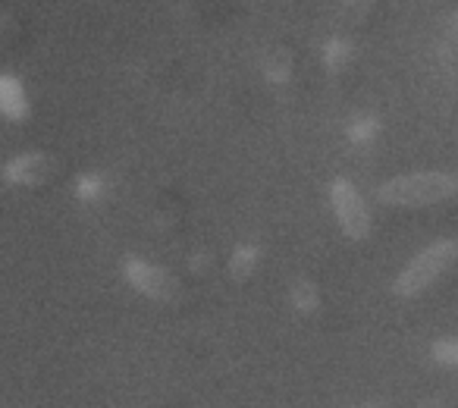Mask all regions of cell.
Wrapping results in <instances>:
<instances>
[{
    "instance_id": "obj_11",
    "label": "cell",
    "mask_w": 458,
    "mask_h": 408,
    "mask_svg": "<svg viewBox=\"0 0 458 408\" xmlns=\"http://www.w3.org/2000/svg\"><path fill=\"white\" fill-rule=\"evenodd\" d=\"M430 355L433 361L445 364V368H458V339H437Z\"/></svg>"
},
{
    "instance_id": "obj_8",
    "label": "cell",
    "mask_w": 458,
    "mask_h": 408,
    "mask_svg": "<svg viewBox=\"0 0 458 408\" xmlns=\"http://www.w3.org/2000/svg\"><path fill=\"white\" fill-rule=\"evenodd\" d=\"M264 72H267V79L270 82H286L289 79V72H293V60H289V54L286 51H274L267 60H264Z\"/></svg>"
},
{
    "instance_id": "obj_10",
    "label": "cell",
    "mask_w": 458,
    "mask_h": 408,
    "mask_svg": "<svg viewBox=\"0 0 458 408\" xmlns=\"http://www.w3.org/2000/svg\"><path fill=\"white\" fill-rule=\"evenodd\" d=\"M349 57H352V47H349V41H343V38H333L324 51V60L330 70H343V66L349 64Z\"/></svg>"
},
{
    "instance_id": "obj_1",
    "label": "cell",
    "mask_w": 458,
    "mask_h": 408,
    "mask_svg": "<svg viewBox=\"0 0 458 408\" xmlns=\"http://www.w3.org/2000/svg\"><path fill=\"white\" fill-rule=\"evenodd\" d=\"M458 195V179L449 173H408V176H395L380 185L377 198L393 208H424V204H437L445 198Z\"/></svg>"
},
{
    "instance_id": "obj_13",
    "label": "cell",
    "mask_w": 458,
    "mask_h": 408,
    "mask_svg": "<svg viewBox=\"0 0 458 408\" xmlns=\"http://www.w3.org/2000/svg\"><path fill=\"white\" fill-rule=\"evenodd\" d=\"M76 191H79V198H85V201H95V198H101V191H104V183H101V176H82L76 183Z\"/></svg>"
},
{
    "instance_id": "obj_2",
    "label": "cell",
    "mask_w": 458,
    "mask_h": 408,
    "mask_svg": "<svg viewBox=\"0 0 458 408\" xmlns=\"http://www.w3.org/2000/svg\"><path fill=\"white\" fill-rule=\"evenodd\" d=\"M455 258H458L455 239H439V242L427 245V249L399 274V280H395V286H393L395 295H402V299H414V295L424 293L430 283H437L439 274H443Z\"/></svg>"
},
{
    "instance_id": "obj_5",
    "label": "cell",
    "mask_w": 458,
    "mask_h": 408,
    "mask_svg": "<svg viewBox=\"0 0 458 408\" xmlns=\"http://www.w3.org/2000/svg\"><path fill=\"white\" fill-rule=\"evenodd\" d=\"M54 166H57V160H54L51 154L32 151V154H20V157L10 160L4 176L13 185H35V183H45L54 173Z\"/></svg>"
},
{
    "instance_id": "obj_3",
    "label": "cell",
    "mask_w": 458,
    "mask_h": 408,
    "mask_svg": "<svg viewBox=\"0 0 458 408\" xmlns=\"http://www.w3.org/2000/svg\"><path fill=\"white\" fill-rule=\"evenodd\" d=\"M330 204L333 211H336V220L343 226V233L349 239H368L370 233V214H368V204L364 198L358 195V189L349 183V179H333L330 185Z\"/></svg>"
},
{
    "instance_id": "obj_15",
    "label": "cell",
    "mask_w": 458,
    "mask_h": 408,
    "mask_svg": "<svg viewBox=\"0 0 458 408\" xmlns=\"http://www.w3.org/2000/svg\"><path fill=\"white\" fill-rule=\"evenodd\" d=\"M449 29H452V32L458 35V13H455V16H449Z\"/></svg>"
},
{
    "instance_id": "obj_7",
    "label": "cell",
    "mask_w": 458,
    "mask_h": 408,
    "mask_svg": "<svg viewBox=\"0 0 458 408\" xmlns=\"http://www.w3.org/2000/svg\"><path fill=\"white\" fill-rule=\"evenodd\" d=\"M293 305L299 308L301 314L318 311V305H320V299H318V286H314V283H308V280L295 283V286H293Z\"/></svg>"
},
{
    "instance_id": "obj_4",
    "label": "cell",
    "mask_w": 458,
    "mask_h": 408,
    "mask_svg": "<svg viewBox=\"0 0 458 408\" xmlns=\"http://www.w3.org/2000/svg\"><path fill=\"white\" fill-rule=\"evenodd\" d=\"M123 274H126V280L132 283L141 295H148V299L173 302L182 293V286H179L164 268H157V264H151V261H141V258H126Z\"/></svg>"
},
{
    "instance_id": "obj_9",
    "label": "cell",
    "mask_w": 458,
    "mask_h": 408,
    "mask_svg": "<svg viewBox=\"0 0 458 408\" xmlns=\"http://www.w3.org/2000/svg\"><path fill=\"white\" fill-rule=\"evenodd\" d=\"M255 264H258V249H255V245H239L236 255H233V261H229V270L242 280V276H249L251 270H255Z\"/></svg>"
},
{
    "instance_id": "obj_6",
    "label": "cell",
    "mask_w": 458,
    "mask_h": 408,
    "mask_svg": "<svg viewBox=\"0 0 458 408\" xmlns=\"http://www.w3.org/2000/svg\"><path fill=\"white\" fill-rule=\"evenodd\" d=\"M0 110L7 114V120L20 123L29 116V104H26V89L20 85V79L4 76L0 82Z\"/></svg>"
},
{
    "instance_id": "obj_14",
    "label": "cell",
    "mask_w": 458,
    "mask_h": 408,
    "mask_svg": "<svg viewBox=\"0 0 458 408\" xmlns=\"http://www.w3.org/2000/svg\"><path fill=\"white\" fill-rule=\"evenodd\" d=\"M370 4H374V0H345V10L352 13V20H361L370 10Z\"/></svg>"
},
{
    "instance_id": "obj_12",
    "label": "cell",
    "mask_w": 458,
    "mask_h": 408,
    "mask_svg": "<svg viewBox=\"0 0 458 408\" xmlns=\"http://www.w3.org/2000/svg\"><path fill=\"white\" fill-rule=\"evenodd\" d=\"M374 135H377V120H374V116H361V120H355L349 126V139L358 141V145H368Z\"/></svg>"
}]
</instances>
